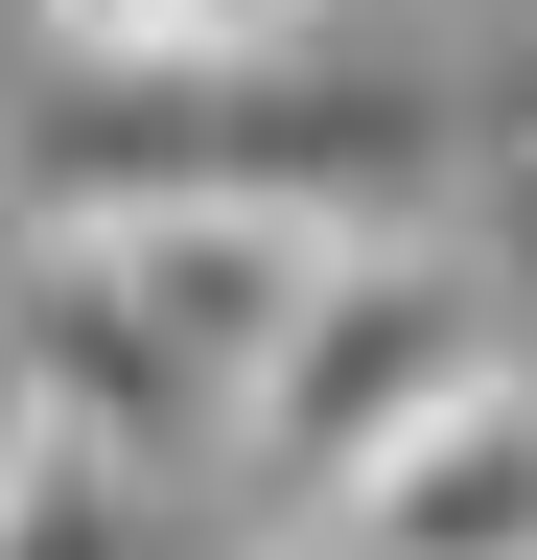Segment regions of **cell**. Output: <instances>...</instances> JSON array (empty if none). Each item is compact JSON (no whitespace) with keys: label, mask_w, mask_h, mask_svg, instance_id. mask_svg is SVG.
<instances>
[{"label":"cell","mask_w":537,"mask_h":560,"mask_svg":"<svg viewBox=\"0 0 537 560\" xmlns=\"http://www.w3.org/2000/svg\"><path fill=\"white\" fill-rule=\"evenodd\" d=\"M444 164L421 94H327V70H47L24 94V187L47 234H117V210H281V234H397Z\"/></svg>","instance_id":"obj_1"},{"label":"cell","mask_w":537,"mask_h":560,"mask_svg":"<svg viewBox=\"0 0 537 560\" xmlns=\"http://www.w3.org/2000/svg\"><path fill=\"white\" fill-rule=\"evenodd\" d=\"M514 350H491V280H467L444 234H351L304 280V327H281V374L234 397V467L281 490V514H327L374 444H421L444 397H491Z\"/></svg>","instance_id":"obj_2"},{"label":"cell","mask_w":537,"mask_h":560,"mask_svg":"<svg viewBox=\"0 0 537 560\" xmlns=\"http://www.w3.org/2000/svg\"><path fill=\"white\" fill-rule=\"evenodd\" d=\"M117 280V327L164 350V397H211V444H234V397L281 374V327H304V280L351 257V234H281V210H117V234H71Z\"/></svg>","instance_id":"obj_3"},{"label":"cell","mask_w":537,"mask_h":560,"mask_svg":"<svg viewBox=\"0 0 537 560\" xmlns=\"http://www.w3.org/2000/svg\"><path fill=\"white\" fill-rule=\"evenodd\" d=\"M304 560H537V374L444 397L421 444H374V467L304 514Z\"/></svg>","instance_id":"obj_4"},{"label":"cell","mask_w":537,"mask_h":560,"mask_svg":"<svg viewBox=\"0 0 537 560\" xmlns=\"http://www.w3.org/2000/svg\"><path fill=\"white\" fill-rule=\"evenodd\" d=\"M327 0H47V47L71 70H281Z\"/></svg>","instance_id":"obj_5"},{"label":"cell","mask_w":537,"mask_h":560,"mask_svg":"<svg viewBox=\"0 0 537 560\" xmlns=\"http://www.w3.org/2000/svg\"><path fill=\"white\" fill-rule=\"evenodd\" d=\"M0 560H164V467H94V444H0Z\"/></svg>","instance_id":"obj_6"},{"label":"cell","mask_w":537,"mask_h":560,"mask_svg":"<svg viewBox=\"0 0 537 560\" xmlns=\"http://www.w3.org/2000/svg\"><path fill=\"white\" fill-rule=\"evenodd\" d=\"M0 444H24V397H0Z\"/></svg>","instance_id":"obj_7"}]
</instances>
